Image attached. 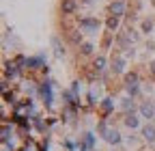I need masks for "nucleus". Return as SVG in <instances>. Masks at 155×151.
Masks as SVG:
<instances>
[{
    "instance_id": "0eeeda50",
    "label": "nucleus",
    "mask_w": 155,
    "mask_h": 151,
    "mask_svg": "<svg viewBox=\"0 0 155 151\" xmlns=\"http://www.w3.org/2000/svg\"><path fill=\"white\" fill-rule=\"evenodd\" d=\"M101 138H104L108 145H112V147H119V145L123 143V134H121L116 127H108V132H106Z\"/></svg>"
},
{
    "instance_id": "cd10ccee",
    "label": "nucleus",
    "mask_w": 155,
    "mask_h": 151,
    "mask_svg": "<svg viewBox=\"0 0 155 151\" xmlns=\"http://www.w3.org/2000/svg\"><path fill=\"white\" fill-rule=\"evenodd\" d=\"M149 73H151V78H155V59L149 61Z\"/></svg>"
},
{
    "instance_id": "7ed1b4c3",
    "label": "nucleus",
    "mask_w": 155,
    "mask_h": 151,
    "mask_svg": "<svg viewBox=\"0 0 155 151\" xmlns=\"http://www.w3.org/2000/svg\"><path fill=\"white\" fill-rule=\"evenodd\" d=\"M110 73L112 76H125L127 73V59H125V54H112V59H110Z\"/></svg>"
},
{
    "instance_id": "9d476101",
    "label": "nucleus",
    "mask_w": 155,
    "mask_h": 151,
    "mask_svg": "<svg viewBox=\"0 0 155 151\" xmlns=\"http://www.w3.org/2000/svg\"><path fill=\"white\" fill-rule=\"evenodd\" d=\"M114 108H116V102H114V97L112 95H108V97H104L101 99V104H99V112H101V117H110L112 112H114Z\"/></svg>"
},
{
    "instance_id": "1a4fd4ad",
    "label": "nucleus",
    "mask_w": 155,
    "mask_h": 151,
    "mask_svg": "<svg viewBox=\"0 0 155 151\" xmlns=\"http://www.w3.org/2000/svg\"><path fill=\"white\" fill-rule=\"evenodd\" d=\"M2 71H5V80H17L19 76H22V69H19L13 61H5Z\"/></svg>"
},
{
    "instance_id": "2eb2a0df",
    "label": "nucleus",
    "mask_w": 155,
    "mask_h": 151,
    "mask_svg": "<svg viewBox=\"0 0 155 151\" xmlns=\"http://www.w3.org/2000/svg\"><path fill=\"white\" fill-rule=\"evenodd\" d=\"M78 0H61V13L65 15V17H69V15H73L75 11H78Z\"/></svg>"
},
{
    "instance_id": "4be33fe9",
    "label": "nucleus",
    "mask_w": 155,
    "mask_h": 151,
    "mask_svg": "<svg viewBox=\"0 0 155 151\" xmlns=\"http://www.w3.org/2000/svg\"><path fill=\"white\" fill-rule=\"evenodd\" d=\"M78 52H80L82 56H93L95 54V43L93 41H84L80 48H78Z\"/></svg>"
},
{
    "instance_id": "dca6fc26",
    "label": "nucleus",
    "mask_w": 155,
    "mask_h": 151,
    "mask_svg": "<svg viewBox=\"0 0 155 151\" xmlns=\"http://www.w3.org/2000/svg\"><path fill=\"white\" fill-rule=\"evenodd\" d=\"M140 134H142V140H144V143H149V145H155V125H153V123H147V125H142Z\"/></svg>"
},
{
    "instance_id": "6ab92c4d",
    "label": "nucleus",
    "mask_w": 155,
    "mask_h": 151,
    "mask_svg": "<svg viewBox=\"0 0 155 151\" xmlns=\"http://www.w3.org/2000/svg\"><path fill=\"white\" fill-rule=\"evenodd\" d=\"M80 143H82L88 151H93V149H95V134H93V132H84V134L80 136Z\"/></svg>"
},
{
    "instance_id": "39448f33",
    "label": "nucleus",
    "mask_w": 155,
    "mask_h": 151,
    "mask_svg": "<svg viewBox=\"0 0 155 151\" xmlns=\"http://www.w3.org/2000/svg\"><path fill=\"white\" fill-rule=\"evenodd\" d=\"M45 54L43 52H39L37 56H28V63H26V69L28 71H41L45 67Z\"/></svg>"
},
{
    "instance_id": "aec40b11",
    "label": "nucleus",
    "mask_w": 155,
    "mask_h": 151,
    "mask_svg": "<svg viewBox=\"0 0 155 151\" xmlns=\"http://www.w3.org/2000/svg\"><path fill=\"white\" fill-rule=\"evenodd\" d=\"M121 110L125 112V115H127V112H136V99L129 97V95L123 97V99H121Z\"/></svg>"
},
{
    "instance_id": "6e6552de",
    "label": "nucleus",
    "mask_w": 155,
    "mask_h": 151,
    "mask_svg": "<svg viewBox=\"0 0 155 151\" xmlns=\"http://www.w3.org/2000/svg\"><path fill=\"white\" fill-rule=\"evenodd\" d=\"M138 115L151 123V119H155V104L149 102V99H147V102H140V106H138Z\"/></svg>"
},
{
    "instance_id": "a878e982",
    "label": "nucleus",
    "mask_w": 155,
    "mask_h": 151,
    "mask_svg": "<svg viewBox=\"0 0 155 151\" xmlns=\"http://www.w3.org/2000/svg\"><path fill=\"white\" fill-rule=\"evenodd\" d=\"M71 93L80 99V95H82V82H80V80H73V82H71Z\"/></svg>"
},
{
    "instance_id": "c756f323",
    "label": "nucleus",
    "mask_w": 155,
    "mask_h": 151,
    "mask_svg": "<svg viewBox=\"0 0 155 151\" xmlns=\"http://www.w3.org/2000/svg\"><path fill=\"white\" fill-rule=\"evenodd\" d=\"M134 54H136V52H134V48H131V50H127V52H125V59H134Z\"/></svg>"
},
{
    "instance_id": "b1692460",
    "label": "nucleus",
    "mask_w": 155,
    "mask_h": 151,
    "mask_svg": "<svg viewBox=\"0 0 155 151\" xmlns=\"http://www.w3.org/2000/svg\"><path fill=\"white\" fill-rule=\"evenodd\" d=\"M108 127H110V125H108V119H106V117H101L99 121H97V134L104 136L106 132H108Z\"/></svg>"
},
{
    "instance_id": "ddd939ff",
    "label": "nucleus",
    "mask_w": 155,
    "mask_h": 151,
    "mask_svg": "<svg viewBox=\"0 0 155 151\" xmlns=\"http://www.w3.org/2000/svg\"><path fill=\"white\" fill-rule=\"evenodd\" d=\"M86 104H88L91 108H99L101 99H99V86H97V84H93V86L88 89V93H86Z\"/></svg>"
},
{
    "instance_id": "412c9836",
    "label": "nucleus",
    "mask_w": 155,
    "mask_h": 151,
    "mask_svg": "<svg viewBox=\"0 0 155 151\" xmlns=\"http://www.w3.org/2000/svg\"><path fill=\"white\" fill-rule=\"evenodd\" d=\"M140 30H142L144 35L155 32V20H151V17H144V20L140 22Z\"/></svg>"
},
{
    "instance_id": "423d86ee",
    "label": "nucleus",
    "mask_w": 155,
    "mask_h": 151,
    "mask_svg": "<svg viewBox=\"0 0 155 151\" xmlns=\"http://www.w3.org/2000/svg\"><path fill=\"white\" fill-rule=\"evenodd\" d=\"M108 13L110 15H114V17H125V13H127V5H125V0H112L110 2V7H108Z\"/></svg>"
},
{
    "instance_id": "20e7f679",
    "label": "nucleus",
    "mask_w": 155,
    "mask_h": 151,
    "mask_svg": "<svg viewBox=\"0 0 155 151\" xmlns=\"http://www.w3.org/2000/svg\"><path fill=\"white\" fill-rule=\"evenodd\" d=\"M123 125L129 127L131 132L134 129H142V117L138 112H127V115H123Z\"/></svg>"
},
{
    "instance_id": "7c9ffc66",
    "label": "nucleus",
    "mask_w": 155,
    "mask_h": 151,
    "mask_svg": "<svg viewBox=\"0 0 155 151\" xmlns=\"http://www.w3.org/2000/svg\"><path fill=\"white\" fill-rule=\"evenodd\" d=\"M41 73H43V76H45V78H48V73H50V67H48V65H45V67H43V69H41Z\"/></svg>"
},
{
    "instance_id": "f8f14e48",
    "label": "nucleus",
    "mask_w": 155,
    "mask_h": 151,
    "mask_svg": "<svg viewBox=\"0 0 155 151\" xmlns=\"http://www.w3.org/2000/svg\"><path fill=\"white\" fill-rule=\"evenodd\" d=\"M50 43H52V50H54V56H56V59H65L67 50H65V43L61 41V37H58V35H52Z\"/></svg>"
},
{
    "instance_id": "f3484780",
    "label": "nucleus",
    "mask_w": 155,
    "mask_h": 151,
    "mask_svg": "<svg viewBox=\"0 0 155 151\" xmlns=\"http://www.w3.org/2000/svg\"><path fill=\"white\" fill-rule=\"evenodd\" d=\"M140 84V73L138 71H127L123 76V86H138Z\"/></svg>"
},
{
    "instance_id": "4468645a",
    "label": "nucleus",
    "mask_w": 155,
    "mask_h": 151,
    "mask_svg": "<svg viewBox=\"0 0 155 151\" xmlns=\"http://www.w3.org/2000/svg\"><path fill=\"white\" fill-rule=\"evenodd\" d=\"M82 35H84V32H80V28H71V30H67V39H69L71 45L80 48V45L84 43V37H82Z\"/></svg>"
},
{
    "instance_id": "bb28decb",
    "label": "nucleus",
    "mask_w": 155,
    "mask_h": 151,
    "mask_svg": "<svg viewBox=\"0 0 155 151\" xmlns=\"http://www.w3.org/2000/svg\"><path fill=\"white\" fill-rule=\"evenodd\" d=\"M112 39H114V35H112V32H106V37L101 39V50H110V45H112Z\"/></svg>"
},
{
    "instance_id": "5701e85b",
    "label": "nucleus",
    "mask_w": 155,
    "mask_h": 151,
    "mask_svg": "<svg viewBox=\"0 0 155 151\" xmlns=\"http://www.w3.org/2000/svg\"><path fill=\"white\" fill-rule=\"evenodd\" d=\"M32 125L43 134V132L48 129V119H43V117H35V119H32Z\"/></svg>"
},
{
    "instance_id": "a211bd4d",
    "label": "nucleus",
    "mask_w": 155,
    "mask_h": 151,
    "mask_svg": "<svg viewBox=\"0 0 155 151\" xmlns=\"http://www.w3.org/2000/svg\"><path fill=\"white\" fill-rule=\"evenodd\" d=\"M119 26H121V17H114V15H108V17H106V28H108V32L116 35Z\"/></svg>"
},
{
    "instance_id": "9b49d317",
    "label": "nucleus",
    "mask_w": 155,
    "mask_h": 151,
    "mask_svg": "<svg viewBox=\"0 0 155 151\" xmlns=\"http://www.w3.org/2000/svg\"><path fill=\"white\" fill-rule=\"evenodd\" d=\"M91 67L101 76V73H106V71L110 69V61L106 59L104 54H99V56H95V59H93V65H91Z\"/></svg>"
},
{
    "instance_id": "f03ea898",
    "label": "nucleus",
    "mask_w": 155,
    "mask_h": 151,
    "mask_svg": "<svg viewBox=\"0 0 155 151\" xmlns=\"http://www.w3.org/2000/svg\"><path fill=\"white\" fill-rule=\"evenodd\" d=\"M78 28H80L84 35H99L101 30V20L95 15H86V17H80L78 20Z\"/></svg>"
},
{
    "instance_id": "f257e3e1",
    "label": "nucleus",
    "mask_w": 155,
    "mask_h": 151,
    "mask_svg": "<svg viewBox=\"0 0 155 151\" xmlns=\"http://www.w3.org/2000/svg\"><path fill=\"white\" fill-rule=\"evenodd\" d=\"M37 86H39V95H41V99H43V106L48 110H52L54 108V89H56V82L52 78H45Z\"/></svg>"
},
{
    "instance_id": "393cba45",
    "label": "nucleus",
    "mask_w": 155,
    "mask_h": 151,
    "mask_svg": "<svg viewBox=\"0 0 155 151\" xmlns=\"http://www.w3.org/2000/svg\"><path fill=\"white\" fill-rule=\"evenodd\" d=\"M13 63L19 67V69H26V63H28V56H24V54H15V59H13Z\"/></svg>"
},
{
    "instance_id": "c85d7f7f",
    "label": "nucleus",
    "mask_w": 155,
    "mask_h": 151,
    "mask_svg": "<svg viewBox=\"0 0 155 151\" xmlns=\"http://www.w3.org/2000/svg\"><path fill=\"white\" fill-rule=\"evenodd\" d=\"M56 125V117H48V127H54Z\"/></svg>"
}]
</instances>
